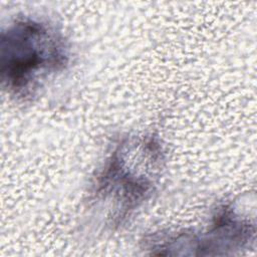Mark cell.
I'll return each mask as SVG.
<instances>
[{"label": "cell", "mask_w": 257, "mask_h": 257, "mask_svg": "<svg viewBox=\"0 0 257 257\" xmlns=\"http://www.w3.org/2000/svg\"><path fill=\"white\" fill-rule=\"evenodd\" d=\"M3 80L15 95L31 97L39 81L64 69L68 61L62 36L50 25L24 19L2 33Z\"/></svg>", "instance_id": "cell-1"}]
</instances>
